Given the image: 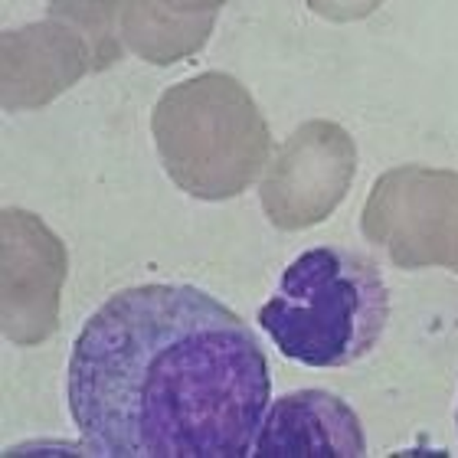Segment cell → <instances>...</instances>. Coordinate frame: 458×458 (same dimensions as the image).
Wrapping results in <instances>:
<instances>
[{"label":"cell","mask_w":458,"mask_h":458,"mask_svg":"<svg viewBox=\"0 0 458 458\" xmlns=\"http://www.w3.org/2000/svg\"><path fill=\"white\" fill-rule=\"evenodd\" d=\"M268 393L252 327L197 285L124 288L69 353V416L102 458H246Z\"/></svg>","instance_id":"cell-1"},{"label":"cell","mask_w":458,"mask_h":458,"mask_svg":"<svg viewBox=\"0 0 458 458\" xmlns=\"http://www.w3.org/2000/svg\"><path fill=\"white\" fill-rule=\"evenodd\" d=\"M390 321V288L363 252L315 246L282 272L259 327L282 357L318 370L363 360Z\"/></svg>","instance_id":"cell-2"},{"label":"cell","mask_w":458,"mask_h":458,"mask_svg":"<svg viewBox=\"0 0 458 458\" xmlns=\"http://www.w3.org/2000/svg\"><path fill=\"white\" fill-rule=\"evenodd\" d=\"M367 452L357 412L327 390H295L266 412L252 455L357 458Z\"/></svg>","instance_id":"cell-3"},{"label":"cell","mask_w":458,"mask_h":458,"mask_svg":"<svg viewBox=\"0 0 458 458\" xmlns=\"http://www.w3.org/2000/svg\"><path fill=\"white\" fill-rule=\"evenodd\" d=\"M455 426H458V412H455Z\"/></svg>","instance_id":"cell-4"}]
</instances>
